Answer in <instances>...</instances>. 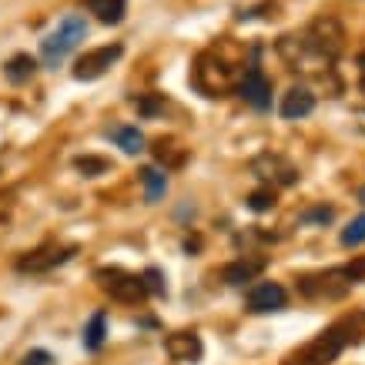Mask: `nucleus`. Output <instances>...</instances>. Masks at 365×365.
Wrapping results in <instances>:
<instances>
[{
	"instance_id": "f3484780",
	"label": "nucleus",
	"mask_w": 365,
	"mask_h": 365,
	"mask_svg": "<svg viewBox=\"0 0 365 365\" xmlns=\"http://www.w3.org/2000/svg\"><path fill=\"white\" fill-rule=\"evenodd\" d=\"M111 138L118 141V148H121L124 155H141L144 151V134L138 131V128H128V124H124V128H114Z\"/></svg>"
},
{
	"instance_id": "20e7f679",
	"label": "nucleus",
	"mask_w": 365,
	"mask_h": 365,
	"mask_svg": "<svg viewBox=\"0 0 365 365\" xmlns=\"http://www.w3.org/2000/svg\"><path fill=\"white\" fill-rule=\"evenodd\" d=\"M349 345V335L339 329V322H335L332 329H325L322 335H315L305 349L299 352V365H332L342 349Z\"/></svg>"
},
{
	"instance_id": "2eb2a0df",
	"label": "nucleus",
	"mask_w": 365,
	"mask_h": 365,
	"mask_svg": "<svg viewBox=\"0 0 365 365\" xmlns=\"http://www.w3.org/2000/svg\"><path fill=\"white\" fill-rule=\"evenodd\" d=\"M104 335H108V319H104V312H94L91 322L84 325V335H81V342L88 352H98L101 345H104Z\"/></svg>"
},
{
	"instance_id": "ddd939ff",
	"label": "nucleus",
	"mask_w": 365,
	"mask_h": 365,
	"mask_svg": "<svg viewBox=\"0 0 365 365\" xmlns=\"http://www.w3.org/2000/svg\"><path fill=\"white\" fill-rule=\"evenodd\" d=\"M91 14H98L101 24H121L124 11H128V0H84Z\"/></svg>"
},
{
	"instance_id": "9d476101",
	"label": "nucleus",
	"mask_w": 365,
	"mask_h": 365,
	"mask_svg": "<svg viewBox=\"0 0 365 365\" xmlns=\"http://www.w3.org/2000/svg\"><path fill=\"white\" fill-rule=\"evenodd\" d=\"M278 111H282L285 121H302V118H309V114L315 111V94H312L309 88H292L285 98H282Z\"/></svg>"
},
{
	"instance_id": "393cba45",
	"label": "nucleus",
	"mask_w": 365,
	"mask_h": 365,
	"mask_svg": "<svg viewBox=\"0 0 365 365\" xmlns=\"http://www.w3.org/2000/svg\"><path fill=\"white\" fill-rule=\"evenodd\" d=\"M138 108H141V111H144V114H155V111H158V108H161V101L141 98V101H138Z\"/></svg>"
},
{
	"instance_id": "9b49d317",
	"label": "nucleus",
	"mask_w": 365,
	"mask_h": 365,
	"mask_svg": "<svg viewBox=\"0 0 365 365\" xmlns=\"http://www.w3.org/2000/svg\"><path fill=\"white\" fill-rule=\"evenodd\" d=\"M165 349L178 362H198L201 359V339L195 332H175L165 339Z\"/></svg>"
},
{
	"instance_id": "5701e85b",
	"label": "nucleus",
	"mask_w": 365,
	"mask_h": 365,
	"mask_svg": "<svg viewBox=\"0 0 365 365\" xmlns=\"http://www.w3.org/2000/svg\"><path fill=\"white\" fill-rule=\"evenodd\" d=\"M24 365H54V355L44 352V349H34V352L24 355Z\"/></svg>"
},
{
	"instance_id": "f8f14e48",
	"label": "nucleus",
	"mask_w": 365,
	"mask_h": 365,
	"mask_svg": "<svg viewBox=\"0 0 365 365\" xmlns=\"http://www.w3.org/2000/svg\"><path fill=\"white\" fill-rule=\"evenodd\" d=\"M255 175H262L265 181H272L275 178L278 185H292L295 178H299V171L288 165V161H282V158H275V155H262V158H255Z\"/></svg>"
},
{
	"instance_id": "0eeeda50",
	"label": "nucleus",
	"mask_w": 365,
	"mask_h": 365,
	"mask_svg": "<svg viewBox=\"0 0 365 365\" xmlns=\"http://www.w3.org/2000/svg\"><path fill=\"white\" fill-rule=\"evenodd\" d=\"M238 94L252 104L255 111H268V108H272V81H268L255 64L245 67L242 81H238Z\"/></svg>"
},
{
	"instance_id": "412c9836",
	"label": "nucleus",
	"mask_w": 365,
	"mask_h": 365,
	"mask_svg": "<svg viewBox=\"0 0 365 365\" xmlns=\"http://www.w3.org/2000/svg\"><path fill=\"white\" fill-rule=\"evenodd\" d=\"M74 165H78V168H81V171H84V175H88V178H94V175H104V171H108V161H101V158H78Z\"/></svg>"
},
{
	"instance_id": "f257e3e1",
	"label": "nucleus",
	"mask_w": 365,
	"mask_h": 365,
	"mask_svg": "<svg viewBox=\"0 0 365 365\" xmlns=\"http://www.w3.org/2000/svg\"><path fill=\"white\" fill-rule=\"evenodd\" d=\"M242 61H232V57H225L218 47H211L205 54L195 61V71H191V81H195V88L201 94H208V98H218L225 91H232L238 81H242Z\"/></svg>"
},
{
	"instance_id": "423d86ee",
	"label": "nucleus",
	"mask_w": 365,
	"mask_h": 365,
	"mask_svg": "<svg viewBox=\"0 0 365 365\" xmlns=\"http://www.w3.org/2000/svg\"><path fill=\"white\" fill-rule=\"evenodd\" d=\"M124 54L121 44H108V47H94V51H88V54L78 57V64H74V78L78 81H98L108 67L118 61V57Z\"/></svg>"
},
{
	"instance_id": "aec40b11",
	"label": "nucleus",
	"mask_w": 365,
	"mask_h": 365,
	"mask_svg": "<svg viewBox=\"0 0 365 365\" xmlns=\"http://www.w3.org/2000/svg\"><path fill=\"white\" fill-rule=\"evenodd\" d=\"M248 208H252V211H268V208H275V191H272V188L255 191L252 198H248Z\"/></svg>"
},
{
	"instance_id": "6ab92c4d",
	"label": "nucleus",
	"mask_w": 365,
	"mask_h": 365,
	"mask_svg": "<svg viewBox=\"0 0 365 365\" xmlns=\"http://www.w3.org/2000/svg\"><path fill=\"white\" fill-rule=\"evenodd\" d=\"M362 242H365V215H359V218L342 232V245L345 248H359Z\"/></svg>"
},
{
	"instance_id": "39448f33",
	"label": "nucleus",
	"mask_w": 365,
	"mask_h": 365,
	"mask_svg": "<svg viewBox=\"0 0 365 365\" xmlns=\"http://www.w3.org/2000/svg\"><path fill=\"white\" fill-rule=\"evenodd\" d=\"M94 278H98V285L118 302H141V299H148V288H144L141 275H131V272H121V268H98Z\"/></svg>"
},
{
	"instance_id": "6e6552de",
	"label": "nucleus",
	"mask_w": 365,
	"mask_h": 365,
	"mask_svg": "<svg viewBox=\"0 0 365 365\" xmlns=\"http://www.w3.org/2000/svg\"><path fill=\"white\" fill-rule=\"evenodd\" d=\"M74 252H78L74 245H44V248H37V252L24 255L21 262H17V268H21V272H51V268L64 265Z\"/></svg>"
},
{
	"instance_id": "1a4fd4ad",
	"label": "nucleus",
	"mask_w": 365,
	"mask_h": 365,
	"mask_svg": "<svg viewBox=\"0 0 365 365\" xmlns=\"http://www.w3.org/2000/svg\"><path fill=\"white\" fill-rule=\"evenodd\" d=\"M285 302H288V295L278 282H258V285L248 292V312H255V315L285 309Z\"/></svg>"
},
{
	"instance_id": "b1692460",
	"label": "nucleus",
	"mask_w": 365,
	"mask_h": 365,
	"mask_svg": "<svg viewBox=\"0 0 365 365\" xmlns=\"http://www.w3.org/2000/svg\"><path fill=\"white\" fill-rule=\"evenodd\" d=\"M305 222H332V208H319V211H309Z\"/></svg>"
},
{
	"instance_id": "a211bd4d",
	"label": "nucleus",
	"mask_w": 365,
	"mask_h": 365,
	"mask_svg": "<svg viewBox=\"0 0 365 365\" xmlns=\"http://www.w3.org/2000/svg\"><path fill=\"white\" fill-rule=\"evenodd\" d=\"M141 185H144V191H148V201L155 205V201L165 198L168 178H165V171H158V168H144V171H141Z\"/></svg>"
},
{
	"instance_id": "dca6fc26",
	"label": "nucleus",
	"mask_w": 365,
	"mask_h": 365,
	"mask_svg": "<svg viewBox=\"0 0 365 365\" xmlns=\"http://www.w3.org/2000/svg\"><path fill=\"white\" fill-rule=\"evenodd\" d=\"M262 268H265V262H245L242 258V262H232V265L225 268L222 278L228 282V285H245V282H252Z\"/></svg>"
},
{
	"instance_id": "a878e982",
	"label": "nucleus",
	"mask_w": 365,
	"mask_h": 365,
	"mask_svg": "<svg viewBox=\"0 0 365 365\" xmlns=\"http://www.w3.org/2000/svg\"><path fill=\"white\" fill-rule=\"evenodd\" d=\"M359 88L365 91V54L359 57Z\"/></svg>"
},
{
	"instance_id": "7ed1b4c3",
	"label": "nucleus",
	"mask_w": 365,
	"mask_h": 365,
	"mask_svg": "<svg viewBox=\"0 0 365 365\" xmlns=\"http://www.w3.org/2000/svg\"><path fill=\"white\" fill-rule=\"evenodd\" d=\"M302 44L312 57H319L325 64H332L335 57L345 51V31L335 17H319L309 24V31L302 34Z\"/></svg>"
},
{
	"instance_id": "f03ea898",
	"label": "nucleus",
	"mask_w": 365,
	"mask_h": 365,
	"mask_svg": "<svg viewBox=\"0 0 365 365\" xmlns=\"http://www.w3.org/2000/svg\"><path fill=\"white\" fill-rule=\"evenodd\" d=\"M84 34H88V24H84V17H78V14H71V17H64V21L57 24V31H51L41 41V57H44L47 67H57L64 64L67 54L74 51V47L84 41Z\"/></svg>"
},
{
	"instance_id": "4be33fe9",
	"label": "nucleus",
	"mask_w": 365,
	"mask_h": 365,
	"mask_svg": "<svg viewBox=\"0 0 365 365\" xmlns=\"http://www.w3.org/2000/svg\"><path fill=\"white\" fill-rule=\"evenodd\" d=\"M141 278H144V288H148V295H165V282H161V272H158V268H148Z\"/></svg>"
},
{
	"instance_id": "4468645a",
	"label": "nucleus",
	"mask_w": 365,
	"mask_h": 365,
	"mask_svg": "<svg viewBox=\"0 0 365 365\" xmlns=\"http://www.w3.org/2000/svg\"><path fill=\"white\" fill-rule=\"evenodd\" d=\"M34 71H37V61L31 54H14L7 64H4V74L11 84H24V81L34 78Z\"/></svg>"
}]
</instances>
